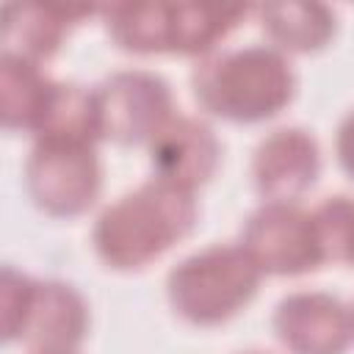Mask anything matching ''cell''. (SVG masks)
<instances>
[{"mask_svg":"<svg viewBox=\"0 0 354 354\" xmlns=\"http://www.w3.org/2000/svg\"><path fill=\"white\" fill-rule=\"evenodd\" d=\"M3 340L25 343L30 354L75 351L88 332V304L66 282L30 279L6 266L0 277Z\"/></svg>","mask_w":354,"mask_h":354,"instance_id":"277c9868","label":"cell"},{"mask_svg":"<svg viewBox=\"0 0 354 354\" xmlns=\"http://www.w3.org/2000/svg\"><path fill=\"white\" fill-rule=\"evenodd\" d=\"M149 163L155 180L194 194L216 174L221 163V144L213 127L202 119L171 116L149 144Z\"/></svg>","mask_w":354,"mask_h":354,"instance_id":"30bf717a","label":"cell"},{"mask_svg":"<svg viewBox=\"0 0 354 354\" xmlns=\"http://www.w3.org/2000/svg\"><path fill=\"white\" fill-rule=\"evenodd\" d=\"M249 354H263V351H249Z\"/></svg>","mask_w":354,"mask_h":354,"instance_id":"ffe728a7","label":"cell"},{"mask_svg":"<svg viewBox=\"0 0 354 354\" xmlns=\"http://www.w3.org/2000/svg\"><path fill=\"white\" fill-rule=\"evenodd\" d=\"M335 155L340 169L354 180V111L340 122L337 136H335Z\"/></svg>","mask_w":354,"mask_h":354,"instance_id":"e0dca14e","label":"cell"},{"mask_svg":"<svg viewBox=\"0 0 354 354\" xmlns=\"http://www.w3.org/2000/svg\"><path fill=\"white\" fill-rule=\"evenodd\" d=\"M199 207L191 191L147 180L108 205L91 230L97 257L113 271H141L191 235Z\"/></svg>","mask_w":354,"mask_h":354,"instance_id":"6da1fadb","label":"cell"},{"mask_svg":"<svg viewBox=\"0 0 354 354\" xmlns=\"http://www.w3.org/2000/svg\"><path fill=\"white\" fill-rule=\"evenodd\" d=\"M191 88L210 116L232 124H260L290 105L296 75L279 50L252 44L196 64Z\"/></svg>","mask_w":354,"mask_h":354,"instance_id":"7a4b0ae2","label":"cell"},{"mask_svg":"<svg viewBox=\"0 0 354 354\" xmlns=\"http://www.w3.org/2000/svg\"><path fill=\"white\" fill-rule=\"evenodd\" d=\"M25 191L44 216L77 218L88 213L102 191L94 144L36 138L25 160Z\"/></svg>","mask_w":354,"mask_h":354,"instance_id":"5b68a950","label":"cell"},{"mask_svg":"<svg viewBox=\"0 0 354 354\" xmlns=\"http://www.w3.org/2000/svg\"><path fill=\"white\" fill-rule=\"evenodd\" d=\"M241 246L263 277H299L321 268L326 260L315 216L296 202H266L243 230Z\"/></svg>","mask_w":354,"mask_h":354,"instance_id":"8992f818","label":"cell"},{"mask_svg":"<svg viewBox=\"0 0 354 354\" xmlns=\"http://www.w3.org/2000/svg\"><path fill=\"white\" fill-rule=\"evenodd\" d=\"M321 174V149L310 130L279 127L268 133L252 158L254 191L266 202H296Z\"/></svg>","mask_w":354,"mask_h":354,"instance_id":"9c48e42d","label":"cell"},{"mask_svg":"<svg viewBox=\"0 0 354 354\" xmlns=\"http://www.w3.org/2000/svg\"><path fill=\"white\" fill-rule=\"evenodd\" d=\"M274 335L288 354H346L351 343L348 307L321 290H299L274 307Z\"/></svg>","mask_w":354,"mask_h":354,"instance_id":"ba28073f","label":"cell"},{"mask_svg":"<svg viewBox=\"0 0 354 354\" xmlns=\"http://www.w3.org/2000/svg\"><path fill=\"white\" fill-rule=\"evenodd\" d=\"M58 83L50 80L39 64L3 55L0 58V113L6 130L39 136L53 108Z\"/></svg>","mask_w":354,"mask_h":354,"instance_id":"4fadbf2b","label":"cell"},{"mask_svg":"<svg viewBox=\"0 0 354 354\" xmlns=\"http://www.w3.org/2000/svg\"><path fill=\"white\" fill-rule=\"evenodd\" d=\"M102 6L61 3H6L3 6V55L25 58L41 66L80 19L100 14Z\"/></svg>","mask_w":354,"mask_h":354,"instance_id":"8fae6325","label":"cell"},{"mask_svg":"<svg viewBox=\"0 0 354 354\" xmlns=\"http://www.w3.org/2000/svg\"><path fill=\"white\" fill-rule=\"evenodd\" d=\"M249 11V6L171 3V55H210Z\"/></svg>","mask_w":354,"mask_h":354,"instance_id":"9a60e30c","label":"cell"},{"mask_svg":"<svg viewBox=\"0 0 354 354\" xmlns=\"http://www.w3.org/2000/svg\"><path fill=\"white\" fill-rule=\"evenodd\" d=\"M111 41L136 55H171V3H111L102 6Z\"/></svg>","mask_w":354,"mask_h":354,"instance_id":"5bb4252c","label":"cell"},{"mask_svg":"<svg viewBox=\"0 0 354 354\" xmlns=\"http://www.w3.org/2000/svg\"><path fill=\"white\" fill-rule=\"evenodd\" d=\"M348 318H351V340H354V304L348 307Z\"/></svg>","mask_w":354,"mask_h":354,"instance_id":"ac0fdd59","label":"cell"},{"mask_svg":"<svg viewBox=\"0 0 354 354\" xmlns=\"http://www.w3.org/2000/svg\"><path fill=\"white\" fill-rule=\"evenodd\" d=\"M313 216L321 232L326 260L346 263L354 268V199L332 196Z\"/></svg>","mask_w":354,"mask_h":354,"instance_id":"2e32d148","label":"cell"},{"mask_svg":"<svg viewBox=\"0 0 354 354\" xmlns=\"http://www.w3.org/2000/svg\"><path fill=\"white\" fill-rule=\"evenodd\" d=\"M263 274L241 243H213L180 260L166 277V299L191 326L232 321L257 293Z\"/></svg>","mask_w":354,"mask_h":354,"instance_id":"3957f363","label":"cell"},{"mask_svg":"<svg viewBox=\"0 0 354 354\" xmlns=\"http://www.w3.org/2000/svg\"><path fill=\"white\" fill-rule=\"evenodd\" d=\"M50 354H75V351H50Z\"/></svg>","mask_w":354,"mask_h":354,"instance_id":"d6986e66","label":"cell"},{"mask_svg":"<svg viewBox=\"0 0 354 354\" xmlns=\"http://www.w3.org/2000/svg\"><path fill=\"white\" fill-rule=\"evenodd\" d=\"M271 47L293 55L321 53L337 33V17L324 3H266L254 8Z\"/></svg>","mask_w":354,"mask_h":354,"instance_id":"7c38bea8","label":"cell"},{"mask_svg":"<svg viewBox=\"0 0 354 354\" xmlns=\"http://www.w3.org/2000/svg\"><path fill=\"white\" fill-rule=\"evenodd\" d=\"M100 138L122 147L152 144V138L174 116L169 83L144 69L113 72L94 88Z\"/></svg>","mask_w":354,"mask_h":354,"instance_id":"52a82bcc","label":"cell"}]
</instances>
